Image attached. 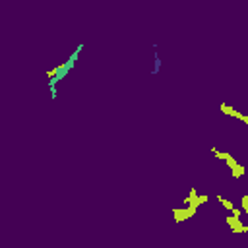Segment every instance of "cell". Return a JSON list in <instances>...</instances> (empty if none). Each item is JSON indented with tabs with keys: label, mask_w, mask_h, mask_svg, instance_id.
Listing matches in <instances>:
<instances>
[{
	"label": "cell",
	"mask_w": 248,
	"mask_h": 248,
	"mask_svg": "<svg viewBox=\"0 0 248 248\" xmlns=\"http://www.w3.org/2000/svg\"><path fill=\"white\" fill-rule=\"evenodd\" d=\"M242 211L248 213V196H242Z\"/></svg>",
	"instance_id": "2"
},
{
	"label": "cell",
	"mask_w": 248,
	"mask_h": 248,
	"mask_svg": "<svg viewBox=\"0 0 248 248\" xmlns=\"http://www.w3.org/2000/svg\"><path fill=\"white\" fill-rule=\"evenodd\" d=\"M219 202L223 204V208H225V209H229V211H233V209H235V208H233V204H231L229 200H225V198H221V196H219Z\"/></svg>",
	"instance_id": "1"
}]
</instances>
